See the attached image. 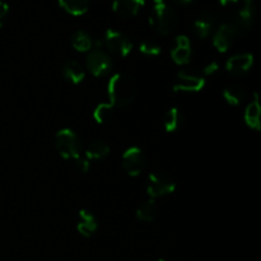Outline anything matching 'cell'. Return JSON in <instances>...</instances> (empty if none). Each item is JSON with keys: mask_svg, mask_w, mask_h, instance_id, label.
<instances>
[{"mask_svg": "<svg viewBox=\"0 0 261 261\" xmlns=\"http://www.w3.org/2000/svg\"><path fill=\"white\" fill-rule=\"evenodd\" d=\"M8 12H9V7H8V4L0 0V27L3 25V22H4L5 17L8 15Z\"/></svg>", "mask_w": 261, "mask_h": 261, "instance_id": "83f0119b", "label": "cell"}, {"mask_svg": "<svg viewBox=\"0 0 261 261\" xmlns=\"http://www.w3.org/2000/svg\"><path fill=\"white\" fill-rule=\"evenodd\" d=\"M71 45L79 53H89L93 47V40L86 31H76L71 36Z\"/></svg>", "mask_w": 261, "mask_h": 261, "instance_id": "44dd1931", "label": "cell"}, {"mask_svg": "<svg viewBox=\"0 0 261 261\" xmlns=\"http://www.w3.org/2000/svg\"><path fill=\"white\" fill-rule=\"evenodd\" d=\"M145 5V0H114L112 9L120 17L129 18L135 17L143 7Z\"/></svg>", "mask_w": 261, "mask_h": 261, "instance_id": "4fadbf2b", "label": "cell"}, {"mask_svg": "<svg viewBox=\"0 0 261 261\" xmlns=\"http://www.w3.org/2000/svg\"><path fill=\"white\" fill-rule=\"evenodd\" d=\"M103 43L110 53L125 58L129 55L133 50V42L125 33L116 30H107L105 33Z\"/></svg>", "mask_w": 261, "mask_h": 261, "instance_id": "5b68a950", "label": "cell"}, {"mask_svg": "<svg viewBox=\"0 0 261 261\" xmlns=\"http://www.w3.org/2000/svg\"><path fill=\"white\" fill-rule=\"evenodd\" d=\"M252 64H254V56L251 54H236L227 60L226 69L231 74L241 75L251 69Z\"/></svg>", "mask_w": 261, "mask_h": 261, "instance_id": "7c38bea8", "label": "cell"}, {"mask_svg": "<svg viewBox=\"0 0 261 261\" xmlns=\"http://www.w3.org/2000/svg\"><path fill=\"white\" fill-rule=\"evenodd\" d=\"M223 98L231 106H240L247 99V92L239 84H231L223 89Z\"/></svg>", "mask_w": 261, "mask_h": 261, "instance_id": "ac0fdd59", "label": "cell"}, {"mask_svg": "<svg viewBox=\"0 0 261 261\" xmlns=\"http://www.w3.org/2000/svg\"><path fill=\"white\" fill-rule=\"evenodd\" d=\"M74 162H75V167L78 168V171H81V172L86 173L89 171V160L78 157L76 160H74Z\"/></svg>", "mask_w": 261, "mask_h": 261, "instance_id": "484cf974", "label": "cell"}, {"mask_svg": "<svg viewBox=\"0 0 261 261\" xmlns=\"http://www.w3.org/2000/svg\"><path fill=\"white\" fill-rule=\"evenodd\" d=\"M107 93L110 103L116 107H127L137 98V83L127 74H115L107 84Z\"/></svg>", "mask_w": 261, "mask_h": 261, "instance_id": "6da1fadb", "label": "cell"}, {"mask_svg": "<svg viewBox=\"0 0 261 261\" xmlns=\"http://www.w3.org/2000/svg\"><path fill=\"white\" fill-rule=\"evenodd\" d=\"M205 86V78L194 70H181L173 83V91L194 93L200 92Z\"/></svg>", "mask_w": 261, "mask_h": 261, "instance_id": "52a82bcc", "label": "cell"}, {"mask_svg": "<svg viewBox=\"0 0 261 261\" xmlns=\"http://www.w3.org/2000/svg\"><path fill=\"white\" fill-rule=\"evenodd\" d=\"M239 35L237 30L231 22H226L221 24V27L216 31L213 36V45L219 53H226L229 50L236 36Z\"/></svg>", "mask_w": 261, "mask_h": 261, "instance_id": "30bf717a", "label": "cell"}, {"mask_svg": "<svg viewBox=\"0 0 261 261\" xmlns=\"http://www.w3.org/2000/svg\"><path fill=\"white\" fill-rule=\"evenodd\" d=\"M87 68L94 76H105L112 70V60L109 54L102 48L91 50L86 59Z\"/></svg>", "mask_w": 261, "mask_h": 261, "instance_id": "8992f818", "label": "cell"}, {"mask_svg": "<svg viewBox=\"0 0 261 261\" xmlns=\"http://www.w3.org/2000/svg\"><path fill=\"white\" fill-rule=\"evenodd\" d=\"M91 0H59L60 7L71 15H83L88 10Z\"/></svg>", "mask_w": 261, "mask_h": 261, "instance_id": "603a6c76", "label": "cell"}, {"mask_svg": "<svg viewBox=\"0 0 261 261\" xmlns=\"http://www.w3.org/2000/svg\"><path fill=\"white\" fill-rule=\"evenodd\" d=\"M79 233L84 237H91L98 229V221L92 212L82 209L79 213V222L76 226Z\"/></svg>", "mask_w": 261, "mask_h": 261, "instance_id": "5bb4252c", "label": "cell"}, {"mask_svg": "<svg viewBox=\"0 0 261 261\" xmlns=\"http://www.w3.org/2000/svg\"><path fill=\"white\" fill-rule=\"evenodd\" d=\"M260 105L257 101V96H255V99L249 103V106L245 110V121H246L247 126L251 127L254 130L260 129Z\"/></svg>", "mask_w": 261, "mask_h": 261, "instance_id": "ffe728a7", "label": "cell"}, {"mask_svg": "<svg viewBox=\"0 0 261 261\" xmlns=\"http://www.w3.org/2000/svg\"><path fill=\"white\" fill-rule=\"evenodd\" d=\"M219 70V64L217 63V61H212V63H209L208 65L204 68V75H213V74H216L217 71Z\"/></svg>", "mask_w": 261, "mask_h": 261, "instance_id": "4316f807", "label": "cell"}, {"mask_svg": "<svg viewBox=\"0 0 261 261\" xmlns=\"http://www.w3.org/2000/svg\"><path fill=\"white\" fill-rule=\"evenodd\" d=\"M255 12H256V7H255L254 0H240L239 8L236 9L231 20L237 32L241 33L251 28L252 23H254Z\"/></svg>", "mask_w": 261, "mask_h": 261, "instance_id": "ba28073f", "label": "cell"}, {"mask_svg": "<svg viewBox=\"0 0 261 261\" xmlns=\"http://www.w3.org/2000/svg\"><path fill=\"white\" fill-rule=\"evenodd\" d=\"M110 145L103 140H94L87 147L86 157L87 160H103L110 154Z\"/></svg>", "mask_w": 261, "mask_h": 261, "instance_id": "d6986e66", "label": "cell"}, {"mask_svg": "<svg viewBox=\"0 0 261 261\" xmlns=\"http://www.w3.org/2000/svg\"><path fill=\"white\" fill-rule=\"evenodd\" d=\"M154 261H165L163 259H158V260H154Z\"/></svg>", "mask_w": 261, "mask_h": 261, "instance_id": "1f68e13d", "label": "cell"}, {"mask_svg": "<svg viewBox=\"0 0 261 261\" xmlns=\"http://www.w3.org/2000/svg\"><path fill=\"white\" fill-rule=\"evenodd\" d=\"M149 23L158 33L167 36L175 31L178 23V15L176 10L167 3H158L153 7L149 17Z\"/></svg>", "mask_w": 261, "mask_h": 261, "instance_id": "7a4b0ae2", "label": "cell"}, {"mask_svg": "<svg viewBox=\"0 0 261 261\" xmlns=\"http://www.w3.org/2000/svg\"><path fill=\"white\" fill-rule=\"evenodd\" d=\"M147 160L145 154L139 147H130L122 155V167L132 177H137L144 171Z\"/></svg>", "mask_w": 261, "mask_h": 261, "instance_id": "9c48e42d", "label": "cell"}, {"mask_svg": "<svg viewBox=\"0 0 261 261\" xmlns=\"http://www.w3.org/2000/svg\"><path fill=\"white\" fill-rule=\"evenodd\" d=\"M154 4H158V3H166V0H153Z\"/></svg>", "mask_w": 261, "mask_h": 261, "instance_id": "4dcf8cb0", "label": "cell"}, {"mask_svg": "<svg viewBox=\"0 0 261 261\" xmlns=\"http://www.w3.org/2000/svg\"><path fill=\"white\" fill-rule=\"evenodd\" d=\"M191 42L185 35H180L175 38L172 48H171V58L177 65H185L190 61L191 58Z\"/></svg>", "mask_w": 261, "mask_h": 261, "instance_id": "8fae6325", "label": "cell"}, {"mask_svg": "<svg viewBox=\"0 0 261 261\" xmlns=\"http://www.w3.org/2000/svg\"><path fill=\"white\" fill-rule=\"evenodd\" d=\"M63 75L66 81H69L73 84H79L86 76V70L83 65L78 61H66L63 66Z\"/></svg>", "mask_w": 261, "mask_h": 261, "instance_id": "e0dca14e", "label": "cell"}, {"mask_svg": "<svg viewBox=\"0 0 261 261\" xmlns=\"http://www.w3.org/2000/svg\"><path fill=\"white\" fill-rule=\"evenodd\" d=\"M214 27V15L209 12H203L194 22V32L200 38H206Z\"/></svg>", "mask_w": 261, "mask_h": 261, "instance_id": "2e32d148", "label": "cell"}, {"mask_svg": "<svg viewBox=\"0 0 261 261\" xmlns=\"http://www.w3.org/2000/svg\"><path fill=\"white\" fill-rule=\"evenodd\" d=\"M115 115V106L112 103H99L93 111V119L98 124H107Z\"/></svg>", "mask_w": 261, "mask_h": 261, "instance_id": "cb8c5ba5", "label": "cell"}, {"mask_svg": "<svg viewBox=\"0 0 261 261\" xmlns=\"http://www.w3.org/2000/svg\"><path fill=\"white\" fill-rule=\"evenodd\" d=\"M184 121H185V117H184L182 111L177 107H172L163 116V127L167 133H175L182 127Z\"/></svg>", "mask_w": 261, "mask_h": 261, "instance_id": "9a60e30c", "label": "cell"}, {"mask_svg": "<svg viewBox=\"0 0 261 261\" xmlns=\"http://www.w3.org/2000/svg\"><path fill=\"white\" fill-rule=\"evenodd\" d=\"M175 2H177L178 4H182V5H188L190 4V3H193L194 0H175Z\"/></svg>", "mask_w": 261, "mask_h": 261, "instance_id": "f546056e", "label": "cell"}, {"mask_svg": "<svg viewBox=\"0 0 261 261\" xmlns=\"http://www.w3.org/2000/svg\"><path fill=\"white\" fill-rule=\"evenodd\" d=\"M158 205L154 199L145 200L138 206L137 209V218L143 222H152L157 217Z\"/></svg>", "mask_w": 261, "mask_h": 261, "instance_id": "7402d4cb", "label": "cell"}, {"mask_svg": "<svg viewBox=\"0 0 261 261\" xmlns=\"http://www.w3.org/2000/svg\"><path fill=\"white\" fill-rule=\"evenodd\" d=\"M140 53L144 54L147 56H157L160 55L162 48H161L160 43H157L155 41L153 40H145L140 43L139 46Z\"/></svg>", "mask_w": 261, "mask_h": 261, "instance_id": "d4e9b609", "label": "cell"}, {"mask_svg": "<svg viewBox=\"0 0 261 261\" xmlns=\"http://www.w3.org/2000/svg\"><path fill=\"white\" fill-rule=\"evenodd\" d=\"M55 147L59 154L65 160H76L81 157L82 143L78 135L70 129L59 130L55 137Z\"/></svg>", "mask_w": 261, "mask_h": 261, "instance_id": "3957f363", "label": "cell"}, {"mask_svg": "<svg viewBox=\"0 0 261 261\" xmlns=\"http://www.w3.org/2000/svg\"><path fill=\"white\" fill-rule=\"evenodd\" d=\"M218 2L222 7H232V5L239 4L240 0H218Z\"/></svg>", "mask_w": 261, "mask_h": 261, "instance_id": "f1b7e54d", "label": "cell"}, {"mask_svg": "<svg viewBox=\"0 0 261 261\" xmlns=\"http://www.w3.org/2000/svg\"><path fill=\"white\" fill-rule=\"evenodd\" d=\"M176 190V181L170 173L153 172L148 177L147 193L150 198H161V196L172 194Z\"/></svg>", "mask_w": 261, "mask_h": 261, "instance_id": "277c9868", "label": "cell"}]
</instances>
